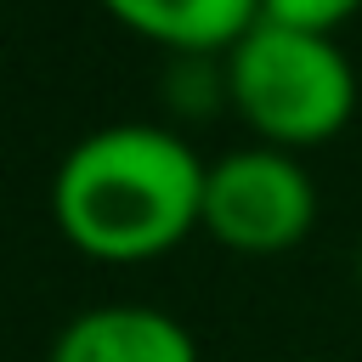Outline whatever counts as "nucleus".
Listing matches in <instances>:
<instances>
[{
    "label": "nucleus",
    "instance_id": "6",
    "mask_svg": "<svg viewBox=\"0 0 362 362\" xmlns=\"http://www.w3.org/2000/svg\"><path fill=\"white\" fill-rule=\"evenodd\" d=\"M356 11H362V0H260V17L266 23L305 28V34H334Z\"/></svg>",
    "mask_w": 362,
    "mask_h": 362
},
{
    "label": "nucleus",
    "instance_id": "1",
    "mask_svg": "<svg viewBox=\"0 0 362 362\" xmlns=\"http://www.w3.org/2000/svg\"><path fill=\"white\" fill-rule=\"evenodd\" d=\"M198 153L164 124H107L74 141L51 181L62 238L90 260H153L204 226Z\"/></svg>",
    "mask_w": 362,
    "mask_h": 362
},
{
    "label": "nucleus",
    "instance_id": "7",
    "mask_svg": "<svg viewBox=\"0 0 362 362\" xmlns=\"http://www.w3.org/2000/svg\"><path fill=\"white\" fill-rule=\"evenodd\" d=\"M356 272H362V266H356Z\"/></svg>",
    "mask_w": 362,
    "mask_h": 362
},
{
    "label": "nucleus",
    "instance_id": "4",
    "mask_svg": "<svg viewBox=\"0 0 362 362\" xmlns=\"http://www.w3.org/2000/svg\"><path fill=\"white\" fill-rule=\"evenodd\" d=\"M51 362H198V345L158 305H90L57 334Z\"/></svg>",
    "mask_w": 362,
    "mask_h": 362
},
{
    "label": "nucleus",
    "instance_id": "2",
    "mask_svg": "<svg viewBox=\"0 0 362 362\" xmlns=\"http://www.w3.org/2000/svg\"><path fill=\"white\" fill-rule=\"evenodd\" d=\"M226 96L266 147H322L356 113V74L328 34L255 23L226 51Z\"/></svg>",
    "mask_w": 362,
    "mask_h": 362
},
{
    "label": "nucleus",
    "instance_id": "5",
    "mask_svg": "<svg viewBox=\"0 0 362 362\" xmlns=\"http://www.w3.org/2000/svg\"><path fill=\"white\" fill-rule=\"evenodd\" d=\"M107 17H119L130 34L204 57V51H232L255 23L260 0H102Z\"/></svg>",
    "mask_w": 362,
    "mask_h": 362
},
{
    "label": "nucleus",
    "instance_id": "3",
    "mask_svg": "<svg viewBox=\"0 0 362 362\" xmlns=\"http://www.w3.org/2000/svg\"><path fill=\"white\" fill-rule=\"evenodd\" d=\"M317 221L311 175L277 147H243L204 175V232L243 255L294 249Z\"/></svg>",
    "mask_w": 362,
    "mask_h": 362
}]
</instances>
